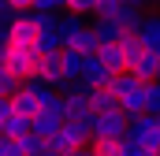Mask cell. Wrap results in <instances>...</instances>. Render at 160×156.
I'll list each match as a JSON object with an SVG mask.
<instances>
[{
    "label": "cell",
    "mask_w": 160,
    "mask_h": 156,
    "mask_svg": "<svg viewBox=\"0 0 160 156\" xmlns=\"http://www.w3.org/2000/svg\"><path fill=\"white\" fill-rule=\"evenodd\" d=\"M119 141H123V145H138V149L157 153V149H160V115L142 112L138 119H130V123H127V130H123Z\"/></svg>",
    "instance_id": "1"
},
{
    "label": "cell",
    "mask_w": 160,
    "mask_h": 156,
    "mask_svg": "<svg viewBox=\"0 0 160 156\" xmlns=\"http://www.w3.org/2000/svg\"><path fill=\"white\" fill-rule=\"evenodd\" d=\"M82 145H89V134L82 130V123H75V119H63L48 138H45V149L56 156L71 153V149H82Z\"/></svg>",
    "instance_id": "2"
},
{
    "label": "cell",
    "mask_w": 160,
    "mask_h": 156,
    "mask_svg": "<svg viewBox=\"0 0 160 156\" xmlns=\"http://www.w3.org/2000/svg\"><path fill=\"white\" fill-rule=\"evenodd\" d=\"M4 67H8L15 78H30L34 67H38V48H34V45H8Z\"/></svg>",
    "instance_id": "3"
},
{
    "label": "cell",
    "mask_w": 160,
    "mask_h": 156,
    "mask_svg": "<svg viewBox=\"0 0 160 156\" xmlns=\"http://www.w3.org/2000/svg\"><path fill=\"white\" fill-rule=\"evenodd\" d=\"M127 123H130V119L123 115L119 108H112V112H97L93 130H89V141H101V138H123Z\"/></svg>",
    "instance_id": "4"
},
{
    "label": "cell",
    "mask_w": 160,
    "mask_h": 156,
    "mask_svg": "<svg viewBox=\"0 0 160 156\" xmlns=\"http://www.w3.org/2000/svg\"><path fill=\"white\" fill-rule=\"evenodd\" d=\"M34 78H41V82L52 85V89H63L67 82H63V71H60V52H52V56H38Z\"/></svg>",
    "instance_id": "5"
},
{
    "label": "cell",
    "mask_w": 160,
    "mask_h": 156,
    "mask_svg": "<svg viewBox=\"0 0 160 156\" xmlns=\"http://www.w3.org/2000/svg\"><path fill=\"white\" fill-rule=\"evenodd\" d=\"M108 78H112V71H108L97 56H86V60H82L78 85H86V89H93V85H108Z\"/></svg>",
    "instance_id": "6"
},
{
    "label": "cell",
    "mask_w": 160,
    "mask_h": 156,
    "mask_svg": "<svg viewBox=\"0 0 160 156\" xmlns=\"http://www.w3.org/2000/svg\"><path fill=\"white\" fill-rule=\"evenodd\" d=\"M142 45H145V52H153L160 56V15H142V22H138V30H134Z\"/></svg>",
    "instance_id": "7"
},
{
    "label": "cell",
    "mask_w": 160,
    "mask_h": 156,
    "mask_svg": "<svg viewBox=\"0 0 160 156\" xmlns=\"http://www.w3.org/2000/svg\"><path fill=\"white\" fill-rule=\"evenodd\" d=\"M119 112L127 119H138L142 112H145V82H138L134 89H127V93L119 97Z\"/></svg>",
    "instance_id": "8"
},
{
    "label": "cell",
    "mask_w": 160,
    "mask_h": 156,
    "mask_svg": "<svg viewBox=\"0 0 160 156\" xmlns=\"http://www.w3.org/2000/svg\"><path fill=\"white\" fill-rule=\"evenodd\" d=\"M82 26H86L82 15H75V11H56V34H60V41H63V48L75 41V34H78Z\"/></svg>",
    "instance_id": "9"
},
{
    "label": "cell",
    "mask_w": 160,
    "mask_h": 156,
    "mask_svg": "<svg viewBox=\"0 0 160 156\" xmlns=\"http://www.w3.org/2000/svg\"><path fill=\"white\" fill-rule=\"evenodd\" d=\"M116 45H119V56H123V67H127V71H130V67H134V60L145 52V45H142V37H138L134 30H123Z\"/></svg>",
    "instance_id": "10"
},
{
    "label": "cell",
    "mask_w": 160,
    "mask_h": 156,
    "mask_svg": "<svg viewBox=\"0 0 160 156\" xmlns=\"http://www.w3.org/2000/svg\"><path fill=\"white\" fill-rule=\"evenodd\" d=\"M19 89H26V93L38 100V112H41V108H48V104L56 100V89H52V85H45V82H41V78H34V75L22 78V82H19Z\"/></svg>",
    "instance_id": "11"
},
{
    "label": "cell",
    "mask_w": 160,
    "mask_h": 156,
    "mask_svg": "<svg viewBox=\"0 0 160 156\" xmlns=\"http://www.w3.org/2000/svg\"><path fill=\"white\" fill-rule=\"evenodd\" d=\"M82 52H75V48H60V71H63V82L71 85V82H78V75H82ZM63 85V89H67Z\"/></svg>",
    "instance_id": "12"
},
{
    "label": "cell",
    "mask_w": 160,
    "mask_h": 156,
    "mask_svg": "<svg viewBox=\"0 0 160 156\" xmlns=\"http://www.w3.org/2000/svg\"><path fill=\"white\" fill-rule=\"evenodd\" d=\"M86 100H89V112H112V108H119V100H116V93H112L108 85L86 89Z\"/></svg>",
    "instance_id": "13"
},
{
    "label": "cell",
    "mask_w": 160,
    "mask_h": 156,
    "mask_svg": "<svg viewBox=\"0 0 160 156\" xmlns=\"http://www.w3.org/2000/svg\"><path fill=\"white\" fill-rule=\"evenodd\" d=\"M142 15H145V7H130V4H119L108 19L119 26V34L123 30H138V22H142Z\"/></svg>",
    "instance_id": "14"
},
{
    "label": "cell",
    "mask_w": 160,
    "mask_h": 156,
    "mask_svg": "<svg viewBox=\"0 0 160 156\" xmlns=\"http://www.w3.org/2000/svg\"><path fill=\"white\" fill-rule=\"evenodd\" d=\"M60 123H63V119L52 115V112H34V115H30V134H38L41 141H45V138H48V134H52Z\"/></svg>",
    "instance_id": "15"
},
{
    "label": "cell",
    "mask_w": 160,
    "mask_h": 156,
    "mask_svg": "<svg viewBox=\"0 0 160 156\" xmlns=\"http://www.w3.org/2000/svg\"><path fill=\"white\" fill-rule=\"evenodd\" d=\"M93 56H97V60H101V63H104L112 75L127 71V67H123V56H119V45H116V41H108V45H97V52H93Z\"/></svg>",
    "instance_id": "16"
},
{
    "label": "cell",
    "mask_w": 160,
    "mask_h": 156,
    "mask_svg": "<svg viewBox=\"0 0 160 156\" xmlns=\"http://www.w3.org/2000/svg\"><path fill=\"white\" fill-rule=\"evenodd\" d=\"M160 71V56H153V52H142L138 60H134V67H130V75H138L142 82H153Z\"/></svg>",
    "instance_id": "17"
},
{
    "label": "cell",
    "mask_w": 160,
    "mask_h": 156,
    "mask_svg": "<svg viewBox=\"0 0 160 156\" xmlns=\"http://www.w3.org/2000/svg\"><path fill=\"white\" fill-rule=\"evenodd\" d=\"M97 45H101V41H97V34H93V26L86 22L78 34H75V41H71L67 48H75V52H82V56H93V52H97Z\"/></svg>",
    "instance_id": "18"
},
{
    "label": "cell",
    "mask_w": 160,
    "mask_h": 156,
    "mask_svg": "<svg viewBox=\"0 0 160 156\" xmlns=\"http://www.w3.org/2000/svg\"><path fill=\"white\" fill-rule=\"evenodd\" d=\"M26 130H30V115H19V112H11V115L0 123V134L4 138H22Z\"/></svg>",
    "instance_id": "19"
},
{
    "label": "cell",
    "mask_w": 160,
    "mask_h": 156,
    "mask_svg": "<svg viewBox=\"0 0 160 156\" xmlns=\"http://www.w3.org/2000/svg\"><path fill=\"white\" fill-rule=\"evenodd\" d=\"M89 26H93V34H97V41H101V45H108V41H119V26H116L112 19H93Z\"/></svg>",
    "instance_id": "20"
},
{
    "label": "cell",
    "mask_w": 160,
    "mask_h": 156,
    "mask_svg": "<svg viewBox=\"0 0 160 156\" xmlns=\"http://www.w3.org/2000/svg\"><path fill=\"white\" fill-rule=\"evenodd\" d=\"M93 156H123V141L119 138H101V141H89Z\"/></svg>",
    "instance_id": "21"
},
{
    "label": "cell",
    "mask_w": 160,
    "mask_h": 156,
    "mask_svg": "<svg viewBox=\"0 0 160 156\" xmlns=\"http://www.w3.org/2000/svg\"><path fill=\"white\" fill-rule=\"evenodd\" d=\"M145 112H153V115H160V78H153V82H145Z\"/></svg>",
    "instance_id": "22"
},
{
    "label": "cell",
    "mask_w": 160,
    "mask_h": 156,
    "mask_svg": "<svg viewBox=\"0 0 160 156\" xmlns=\"http://www.w3.org/2000/svg\"><path fill=\"white\" fill-rule=\"evenodd\" d=\"M19 82H22V78H15L8 67H0V97H15V93H19Z\"/></svg>",
    "instance_id": "23"
},
{
    "label": "cell",
    "mask_w": 160,
    "mask_h": 156,
    "mask_svg": "<svg viewBox=\"0 0 160 156\" xmlns=\"http://www.w3.org/2000/svg\"><path fill=\"white\" fill-rule=\"evenodd\" d=\"M15 141H19V149H22V156H26V153H38V149H45V141H41L38 134H30V130H26L22 138H15Z\"/></svg>",
    "instance_id": "24"
},
{
    "label": "cell",
    "mask_w": 160,
    "mask_h": 156,
    "mask_svg": "<svg viewBox=\"0 0 160 156\" xmlns=\"http://www.w3.org/2000/svg\"><path fill=\"white\" fill-rule=\"evenodd\" d=\"M119 7V0H93V19H108Z\"/></svg>",
    "instance_id": "25"
},
{
    "label": "cell",
    "mask_w": 160,
    "mask_h": 156,
    "mask_svg": "<svg viewBox=\"0 0 160 156\" xmlns=\"http://www.w3.org/2000/svg\"><path fill=\"white\" fill-rule=\"evenodd\" d=\"M67 7V0H34L30 4V11H63Z\"/></svg>",
    "instance_id": "26"
},
{
    "label": "cell",
    "mask_w": 160,
    "mask_h": 156,
    "mask_svg": "<svg viewBox=\"0 0 160 156\" xmlns=\"http://www.w3.org/2000/svg\"><path fill=\"white\" fill-rule=\"evenodd\" d=\"M63 11H75V15L86 19V15H93V0H67V7H63Z\"/></svg>",
    "instance_id": "27"
},
{
    "label": "cell",
    "mask_w": 160,
    "mask_h": 156,
    "mask_svg": "<svg viewBox=\"0 0 160 156\" xmlns=\"http://www.w3.org/2000/svg\"><path fill=\"white\" fill-rule=\"evenodd\" d=\"M0 156H22L19 141H15V138H4V134H0Z\"/></svg>",
    "instance_id": "28"
},
{
    "label": "cell",
    "mask_w": 160,
    "mask_h": 156,
    "mask_svg": "<svg viewBox=\"0 0 160 156\" xmlns=\"http://www.w3.org/2000/svg\"><path fill=\"white\" fill-rule=\"evenodd\" d=\"M15 15H19V11H15V7H11L8 0H0V26H8V22H11Z\"/></svg>",
    "instance_id": "29"
},
{
    "label": "cell",
    "mask_w": 160,
    "mask_h": 156,
    "mask_svg": "<svg viewBox=\"0 0 160 156\" xmlns=\"http://www.w3.org/2000/svg\"><path fill=\"white\" fill-rule=\"evenodd\" d=\"M123 156H157V153H149V149H138V145H123Z\"/></svg>",
    "instance_id": "30"
},
{
    "label": "cell",
    "mask_w": 160,
    "mask_h": 156,
    "mask_svg": "<svg viewBox=\"0 0 160 156\" xmlns=\"http://www.w3.org/2000/svg\"><path fill=\"white\" fill-rule=\"evenodd\" d=\"M11 112H15V108H11V97H0V123L11 115Z\"/></svg>",
    "instance_id": "31"
},
{
    "label": "cell",
    "mask_w": 160,
    "mask_h": 156,
    "mask_svg": "<svg viewBox=\"0 0 160 156\" xmlns=\"http://www.w3.org/2000/svg\"><path fill=\"white\" fill-rule=\"evenodd\" d=\"M8 4H11L15 11H30V4H34V0H8Z\"/></svg>",
    "instance_id": "32"
},
{
    "label": "cell",
    "mask_w": 160,
    "mask_h": 156,
    "mask_svg": "<svg viewBox=\"0 0 160 156\" xmlns=\"http://www.w3.org/2000/svg\"><path fill=\"white\" fill-rule=\"evenodd\" d=\"M63 156H93V149H89V145H82V149H71V153H63Z\"/></svg>",
    "instance_id": "33"
},
{
    "label": "cell",
    "mask_w": 160,
    "mask_h": 156,
    "mask_svg": "<svg viewBox=\"0 0 160 156\" xmlns=\"http://www.w3.org/2000/svg\"><path fill=\"white\" fill-rule=\"evenodd\" d=\"M26 156H56V153H48V149H38V153H26Z\"/></svg>",
    "instance_id": "34"
},
{
    "label": "cell",
    "mask_w": 160,
    "mask_h": 156,
    "mask_svg": "<svg viewBox=\"0 0 160 156\" xmlns=\"http://www.w3.org/2000/svg\"><path fill=\"white\" fill-rule=\"evenodd\" d=\"M4 52H8V48H0V67H4Z\"/></svg>",
    "instance_id": "35"
},
{
    "label": "cell",
    "mask_w": 160,
    "mask_h": 156,
    "mask_svg": "<svg viewBox=\"0 0 160 156\" xmlns=\"http://www.w3.org/2000/svg\"><path fill=\"white\" fill-rule=\"evenodd\" d=\"M142 4H145V7H149V4H160V0H142Z\"/></svg>",
    "instance_id": "36"
},
{
    "label": "cell",
    "mask_w": 160,
    "mask_h": 156,
    "mask_svg": "<svg viewBox=\"0 0 160 156\" xmlns=\"http://www.w3.org/2000/svg\"><path fill=\"white\" fill-rule=\"evenodd\" d=\"M157 78H160V71H157Z\"/></svg>",
    "instance_id": "37"
}]
</instances>
